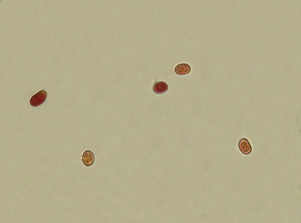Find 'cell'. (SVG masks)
<instances>
[{
    "mask_svg": "<svg viewBox=\"0 0 301 223\" xmlns=\"http://www.w3.org/2000/svg\"><path fill=\"white\" fill-rule=\"evenodd\" d=\"M238 146L240 152L244 154L248 155L252 152V146L248 139L245 138L239 140Z\"/></svg>",
    "mask_w": 301,
    "mask_h": 223,
    "instance_id": "2",
    "label": "cell"
},
{
    "mask_svg": "<svg viewBox=\"0 0 301 223\" xmlns=\"http://www.w3.org/2000/svg\"><path fill=\"white\" fill-rule=\"evenodd\" d=\"M174 70L176 74L183 75L189 73L190 71L191 67L188 64L181 63L175 66Z\"/></svg>",
    "mask_w": 301,
    "mask_h": 223,
    "instance_id": "5",
    "label": "cell"
},
{
    "mask_svg": "<svg viewBox=\"0 0 301 223\" xmlns=\"http://www.w3.org/2000/svg\"><path fill=\"white\" fill-rule=\"evenodd\" d=\"M47 96V94L44 89H42L33 95L30 99V102L33 106L36 107L43 103Z\"/></svg>",
    "mask_w": 301,
    "mask_h": 223,
    "instance_id": "1",
    "label": "cell"
},
{
    "mask_svg": "<svg viewBox=\"0 0 301 223\" xmlns=\"http://www.w3.org/2000/svg\"><path fill=\"white\" fill-rule=\"evenodd\" d=\"M94 160V155L91 151L87 150L83 152L82 156V161L85 166L87 167L92 166Z\"/></svg>",
    "mask_w": 301,
    "mask_h": 223,
    "instance_id": "4",
    "label": "cell"
},
{
    "mask_svg": "<svg viewBox=\"0 0 301 223\" xmlns=\"http://www.w3.org/2000/svg\"><path fill=\"white\" fill-rule=\"evenodd\" d=\"M168 89L167 84L163 81H160L155 82L153 85L152 90L157 94H161L165 93Z\"/></svg>",
    "mask_w": 301,
    "mask_h": 223,
    "instance_id": "3",
    "label": "cell"
}]
</instances>
